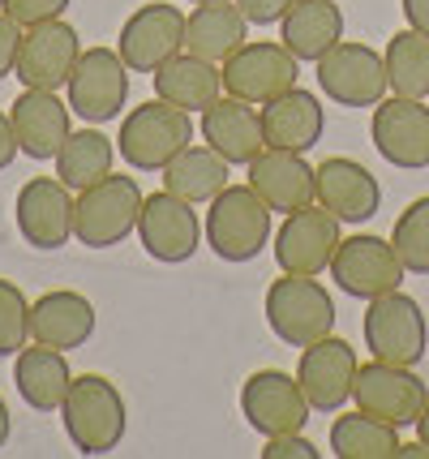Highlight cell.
I'll return each mask as SVG.
<instances>
[{"label":"cell","mask_w":429,"mask_h":459,"mask_svg":"<svg viewBox=\"0 0 429 459\" xmlns=\"http://www.w3.org/2000/svg\"><path fill=\"white\" fill-rule=\"evenodd\" d=\"M61 425L78 455H112L129 429V408L116 382H107L103 374H73L69 395L61 403Z\"/></svg>","instance_id":"obj_1"},{"label":"cell","mask_w":429,"mask_h":459,"mask_svg":"<svg viewBox=\"0 0 429 459\" xmlns=\"http://www.w3.org/2000/svg\"><path fill=\"white\" fill-rule=\"evenodd\" d=\"M270 215L275 211L249 185H227L206 202L202 245L219 262H253L266 249V240L275 237Z\"/></svg>","instance_id":"obj_2"},{"label":"cell","mask_w":429,"mask_h":459,"mask_svg":"<svg viewBox=\"0 0 429 459\" xmlns=\"http://www.w3.org/2000/svg\"><path fill=\"white\" fill-rule=\"evenodd\" d=\"M266 326L287 348H309L335 331V297L318 283V275H279L266 288Z\"/></svg>","instance_id":"obj_3"},{"label":"cell","mask_w":429,"mask_h":459,"mask_svg":"<svg viewBox=\"0 0 429 459\" xmlns=\"http://www.w3.org/2000/svg\"><path fill=\"white\" fill-rule=\"evenodd\" d=\"M189 142H193V117L155 95V100L129 108L121 134H116V151L133 172H164Z\"/></svg>","instance_id":"obj_4"},{"label":"cell","mask_w":429,"mask_h":459,"mask_svg":"<svg viewBox=\"0 0 429 459\" xmlns=\"http://www.w3.org/2000/svg\"><path fill=\"white\" fill-rule=\"evenodd\" d=\"M142 189L133 177H103L99 185L82 189L73 198V237L86 249H112L124 245L129 232H138V215H142Z\"/></svg>","instance_id":"obj_5"},{"label":"cell","mask_w":429,"mask_h":459,"mask_svg":"<svg viewBox=\"0 0 429 459\" xmlns=\"http://www.w3.org/2000/svg\"><path fill=\"white\" fill-rule=\"evenodd\" d=\"M365 348L373 360H387V365H421V357L429 352V326H425V309L408 297V292H387V297L365 300Z\"/></svg>","instance_id":"obj_6"},{"label":"cell","mask_w":429,"mask_h":459,"mask_svg":"<svg viewBox=\"0 0 429 459\" xmlns=\"http://www.w3.org/2000/svg\"><path fill=\"white\" fill-rule=\"evenodd\" d=\"M64 103L86 125H107L129 103V65L116 48H82L73 74L64 82Z\"/></svg>","instance_id":"obj_7"},{"label":"cell","mask_w":429,"mask_h":459,"mask_svg":"<svg viewBox=\"0 0 429 459\" xmlns=\"http://www.w3.org/2000/svg\"><path fill=\"white\" fill-rule=\"evenodd\" d=\"M224 74V95H236L245 103H270L284 91H292L301 82V60L287 52L284 43L270 39H245L232 56L219 65Z\"/></svg>","instance_id":"obj_8"},{"label":"cell","mask_w":429,"mask_h":459,"mask_svg":"<svg viewBox=\"0 0 429 459\" xmlns=\"http://www.w3.org/2000/svg\"><path fill=\"white\" fill-rule=\"evenodd\" d=\"M327 271H330V280H335V288L352 300L387 297L408 275L399 254H395V245L382 237H369V232H356V237L339 240Z\"/></svg>","instance_id":"obj_9"},{"label":"cell","mask_w":429,"mask_h":459,"mask_svg":"<svg viewBox=\"0 0 429 459\" xmlns=\"http://www.w3.org/2000/svg\"><path fill=\"white\" fill-rule=\"evenodd\" d=\"M318 91L339 108H378L387 100V60L369 43H335L318 60Z\"/></svg>","instance_id":"obj_10"},{"label":"cell","mask_w":429,"mask_h":459,"mask_svg":"<svg viewBox=\"0 0 429 459\" xmlns=\"http://www.w3.org/2000/svg\"><path fill=\"white\" fill-rule=\"evenodd\" d=\"M352 400H356V408H361V412L387 420V425H395V429H404V425H416V417L425 412L429 386L412 374V365L369 360V365H361V369H356Z\"/></svg>","instance_id":"obj_11"},{"label":"cell","mask_w":429,"mask_h":459,"mask_svg":"<svg viewBox=\"0 0 429 459\" xmlns=\"http://www.w3.org/2000/svg\"><path fill=\"white\" fill-rule=\"evenodd\" d=\"M241 412L262 438H275V434H305L313 408H309L296 374L258 369L241 386Z\"/></svg>","instance_id":"obj_12"},{"label":"cell","mask_w":429,"mask_h":459,"mask_svg":"<svg viewBox=\"0 0 429 459\" xmlns=\"http://www.w3.org/2000/svg\"><path fill=\"white\" fill-rule=\"evenodd\" d=\"M138 240L155 262L164 266H181L198 254L202 245V223H198V206L176 198V194H150L142 198V215H138Z\"/></svg>","instance_id":"obj_13"},{"label":"cell","mask_w":429,"mask_h":459,"mask_svg":"<svg viewBox=\"0 0 429 459\" xmlns=\"http://www.w3.org/2000/svg\"><path fill=\"white\" fill-rule=\"evenodd\" d=\"M344 223L330 215L327 206H301L284 215L279 232H275V262L287 275H322L335 258V245L344 240L339 232Z\"/></svg>","instance_id":"obj_14"},{"label":"cell","mask_w":429,"mask_h":459,"mask_svg":"<svg viewBox=\"0 0 429 459\" xmlns=\"http://www.w3.org/2000/svg\"><path fill=\"white\" fill-rule=\"evenodd\" d=\"M369 138H373V151H378L390 168H404V172L429 168V108H425V100H404V95L382 100L373 108V120H369Z\"/></svg>","instance_id":"obj_15"},{"label":"cell","mask_w":429,"mask_h":459,"mask_svg":"<svg viewBox=\"0 0 429 459\" xmlns=\"http://www.w3.org/2000/svg\"><path fill=\"white\" fill-rule=\"evenodd\" d=\"M116 52L129 65V74H155L164 60L184 52V13L176 4L150 0L142 9H133L121 26Z\"/></svg>","instance_id":"obj_16"},{"label":"cell","mask_w":429,"mask_h":459,"mask_svg":"<svg viewBox=\"0 0 429 459\" xmlns=\"http://www.w3.org/2000/svg\"><path fill=\"white\" fill-rule=\"evenodd\" d=\"M82 56V39L78 30L64 18L39 22V26H26L21 30V48H18V69L13 78L30 91H61L73 65Z\"/></svg>","instance_id":"obj_17"},{"label":"cell","mask_w":429,"mask_h":459,"mask_svg":"<svg viewBox=\"0 0 429 459\" xmlns=\"http://www.w3.org/2000/svg\"><path fill=\"white\" fill-rule=\"evenodd\" d=\"M356 348L347 340H339L330 331L327 340L301 348V365H296V382L305 391V400L313 412H339L352 400V382H356Z\"/></svg>","instance_id":"obj_18"},{"label":"cell","mask_w":429,"mask_h":459,"mask_svg":"<svg viewBox=\"0 0 429 459\" xmlns=\"http://www.w3.org/2000/svg\"><path fill=\"white\" fill-rule=\"evenodd\" d=\"M18 232L30 249H64L73 240V189L61 177H35L18 194Z\"/></svg>","instance_id":"obj_19"},{"label":"cell","mask_w":429,"mask_h":459,"mask_svg":"<svg viewBox=\"0 0 429 459\" xmlns=\"http://www.w3.org/2000/svg\"><path fill=\"white\" fill-rule=\"evenodd\" d=\"M313 202L327 206L339 223H369L382 206V185L365 163L330 155L313 168Z\"/></svg>","instance_id":"obj_20"},{"label":"cell","mask_w":429,"mask_h":459,"mask_svg":"<svg viewBox=\"0 0 429 459\" xmlns=\"http://www.w3.org/2000/svg\"><path fill=\"white\" fill-rule=\"evenodd\" d=\"M198 129H202L206 146H210L215 155H224L232 168H249V160H253L258 151H266L258 103H245V100H236V95H219V100L202 112Z\"/></svg>","instance_id":"obj_21"},{"label":"cell","mask_w":429,"mask_h":459,"mask_svg":"<svg viewBox=\"0 0 429 459\" xmlns=\"http://www.w3.org/2000/svg\"><path fill=\"white\" fill-rule=\"evenodd\" d=\"M249 189L279 215H292L313 202V163L296 151H279V146H266L249 160Z\"/></svg>","instance_id":"obj_22"},{"label":"cell","mask_w":429,"mask_h":459,"mask_svg":"<svg viewBox=\"0 0 429 459\" xmlns=\"http://www.w3.org/2000/svg\"><path fill=\"white\" fill-rule=\"evenodd\" d=\"M9 120H13L18 146L39 163L56 160L64 138L73 134L69 129V103L56 91H30V86H21V95L9 108Z\"/></svg>","instance_id":"obj_23"},{"label":"cell","mask_w":429,"mask_h":459,"mask_svg":"<svg viewBox=\"0 0 429 459\" xmlns=\"http://www.w3.org/2000/svg\"><path fill=\"white\" fill-rule=\"evenodd\" d=\"M258 112H262L266 146H279V151L309 155L327 134V108L313 91H301V86H292L279 100L262 103Z\"/></svg>","instance_id":"obj_24"},{"label":"cell","mask_w":429,"mask_h":459,"mask_svg":"<svg viewBox=\"0 0 429 459\" xmlns=\"http://www.w3.org/2000/svg\"><path fill=\"white\" fill-rule=\"evenodd\" d=\"M95 335V305L82 292H43L35 305H30V340L47 343V348H61V352H73L90 343Z\"/></svg>","instance_id":"obj_25"},{"label":"cell","mask_w":429,"mask_h":459,"mask_svg":"<svg viewBox=\"0 0 429 459\" xmlns=\"http://www.w3.org/2000/svg\"><path fill=\"white\" fill-rule=\"evenodd\" d=\"M155 95L172 108H181V112H206L210 103L224 95V74H219V65L215 60H202L193 56V52H176L172 60H164L155 74Z\"/></svg>","instance_id":"obj_26"},{"label":"cell","mask_w":429,"mask_h":459,"mask_svg":"<svg viewBox=\"0 0 429 459\" xmlns=\"http://www.w3.org/2000/svg\"><path fill=\"white\" fill-rule=\"evenodd\" d=\"M339 39H344V9L335 0H296L279 22V43L301 65H318Z\"/></svg>","instance_id":"obj_27"},{"label":"cell","mask_w":429,"mask_h":459,"mask_svg":"<svg viewBox=\"0 0 429 459\" xmlns=\"http://www.w3.org/2000/svg\"><path fill=\"white\" fill-rule=\"evenodd\" d=\"M249 39V22L236 0H206L193 13H184V52L224 65Z\"/></svg>","instance_id":"obj_28"},{"label":"cell","mask_w":429,"mask_h":459,"mask_svg":"<svg viewBox=\"0 0 429 459\" xmlns=\"http://www.w3.org/2000/svg\"><path fill=\"white\" fill-rule=\"evenodd\" d=\"M13 382H18V395L26 400V408L61 412L64 395H69V382H73V369H69L61 348L30 343V348H21L13 357Z\"/></svg>","instance_id":"obj_29"},{"label":"cell","mask_w":429,"mask_h":459,"mask_svg":"<svg viewBox=\"0 0 429 459\" xmlns=\"http://www.w3.org/2000/svg\"><path fill=\"white\" fill-rule=\"evenodd\" d=\"M232 185V163L224 155H215L210 146H184L176 160L164 168V189L167 194H176V198L193 202V206H206V202L215 198L219 189Z\"/></svg>","instance_id":"obj_30"},{"label":"cell","mask_w":429,"mask_h":459,"mask_svg":"<svg viewBox=\"0 0 429 459\" xmlns=\"http://www.w3.org/2000/svg\"><path fill=\"white\" fill-rule=\"evenodd\" d=\"M399 429L369 412H344L330 425V451L335 459H399Z\"/></svg>","instance_id":"obj_31"},{"label":"cell","mask_w":429,"mask_h":459,"mask_svg":"<svg viewBox=\"0 0 429 459\" xmlns=\"http://www.w3.org/2000/svg\"><path fill=\"white\" fill-rule=\"evenodd\" d=\"M112 160H116V146L90 125V129H78L64 138L61 155H56V177L73 194H82L90 185H99L103 177H112Z\"/></svg>","instance_id":"obj_32"},{"label":"cell","mask_w":429,"mask_h":459,"mask_svg":"<svg viewBox=\"0 0 429 459\" xmlns=\"http://www.w3.org/2000/svg\"><path fill=\"white\" fill-rule=\"evenodd\" d=\"M387 82L390 95H404V100H425L429 95V39L421 30H395L387 39Z\"/></svg>","instance_id":"obj_33"},{"label":"cell","mask_w":429,"mask_h":459,"mask_svg":"<svg viewBox=\"0 0 429 459\" xmlns=\"http://www.w3.org/2000/svg\"><path fill=\"white\" fill-rule=\"evenodd\" d=\"M390 245H395V254H399L408 275H429V194L416 198L408 211L395 220Z\"/></svg>","instance_id":"obj_34"},{"label":"cell","mask_w":429,"mask_h":459,"mask_svg":"<svg viewBox=\"0 0 429 459\" xmlns=\"http://www.w3.org/2000/svg\"><path fill=\"white\" fill-rule=\"evenodd\" d=\"M30 340V305L13 280H0V357H18Z\"/></svg>","instance_id":"obj_35"},{"label":"cell","mask_w":429,"mask_h":459,"mask_svg":"<svg viewBox=\"0 0 429 459\" xmlns=\"http://www.w3.org/2000/svg\"><path fill=\"white\" fill-rule=\"evenodd\" d=\"M69 4H73V0H0V9L18 22L21 30H26V26H39V22L64 18Z\"/></svg>","instance_id":"obj_36"},{"label":"cell","mask_w":429,"mask_h":459,"mask_svg":"<svg viewBox=\"0 0 429 459\" xmlns=\"http://www.w3.org/2000/svg\"><path fill=\"white\" fill-rule=\"evenodd\" d=\"M322 451L305 438V434H275V438H266L262 446V459H318Z\"/></svg>","instance_id":"obj_37"},{"label":"cell","mask_w":429,"mask_h":459,"mask_svg":"<svg viewBox=\"0 0 429 459\" xmlns=\"http://www.w3.org/2000/svg\"><path fill=\"white\" fill-rule=\"evenodd\" d=\"M236 4H241V13H245L249 26H279L296 0H236Z\"/></svg>","instance_id":"obj_38"},{"label":"cell","mask_w":429,"mask_h":459,"mask_svg":"<svg viewBox=\"0 0 429 459\" xmlns=\"http://www.w3.org/2000/svg\"><path fill=\"white\" fill-rule=\"evenodd\" d=\"M18 48H21V26L9 13H0V82L13 78L18 69Z\"/></svg>","instance_id":"obj_39"},{"label":"cell","mask_w":429,"mask_h":459,"mask_svg":"<svg viewBox=\"0 0 429 459\" xmlns=\"http://www.w3.org/2000/svg\"><path fill=\"white\" fill-rule=\"evenodd\" d=\"M18 155H21V146H18V134H13V120H9V112H0V172Z\"/></svg>","instance_id":"obj_40"},{"label":"cell","mask_w":429,"mask_h":459,"mask_svg":"<svg viewBox=\"0 0 429 459\" xmlns=\"http://www.w3.org/2000/svg\"><path fill=\"white\" fill-rule=\"evenodd\" d=\"M399 9H404V22L412 30H421L429 39V0H399Z\"/></svg>","instance_id":"obj_41"},{"label":"cell","mask_w":429,"mask_h":459,"mask_svg":"<svg viewBox=\"0 0 429 459\" xmlns=\"http://www.w3.org/2000/svg\"><path fill=\"white\" fill-rule=\"evenodd\" d=\"M9 434H13V417H9V403H4V395H0V451H4Z\"/></svg>","instance_id":"obj_42"},{"label":"cell","mask_w":429,"mask_h":459,"mask_svg":"<svg viewBox=\"0 0 429 459\" xmlns=\"http://www.w3.org/2000/svg\"><path fill=\"white\" fill-rule=\"evenodd\" d=\"M399 459H429V446L421 438H416V442H404V446H399Z\"/></svg>","instance_id":"obj_43"},{"label":"cell","mask_w":429,"mask_h":459,"mask_svg":"<svg viewBox=\"0 0 429 459\" xmlns=\"http://www.w3.org/2000/svg\"><path fill=\"white\" fill-rule=\"evenodd\" d=\"M416 438H421V442L429 446V403H425V412L416 417Z\"/></svg>","instance_id":"obj_44"},{"label":"cell","mask_w":429,"mask_h":459,"mask_svg":"<svg viewBox=\"0 0 429 459\" xmlns=\"http://www.w3.org/2000/svg\"><path fill=\"white\" fill-rule=\"evenodd\" d=\"M189 4H206V0H189Z\"/></svg>","instance_id":"obj_45"}]
</instances>
